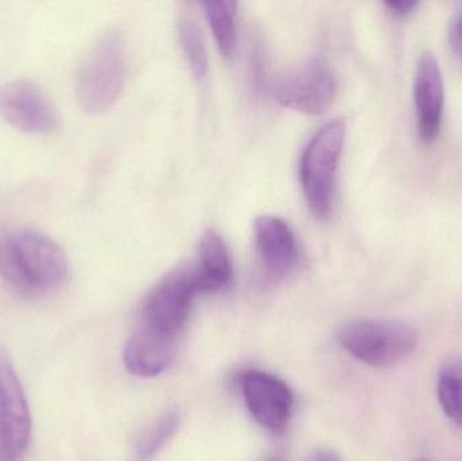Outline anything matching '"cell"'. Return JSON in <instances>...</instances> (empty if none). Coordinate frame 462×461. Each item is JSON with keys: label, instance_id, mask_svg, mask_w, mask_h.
<instances>
[{"label": "cell", "instance_id": "cell-7", "mask_svg": "<svg viewBox=\"0 0 462 461\" xmlns=\"http://www.w3.org/2000/svg\"><path fill=\"white\" fill-rule=\"evenodd\" d=\"M334 73L322 59L307 60L277 83L276 99L285 107L310 115L325 113L336 97Z\"/></svg>", "mask_w": 462, "mask_h": 461}, {"label": "cell", "instance_id": "cell-14", "mask_svg": "<svg viewBox=\"0 0 462 461\" xmlns=\"http://www.w3.org/2000/svg\"><path fill=\"white\" fill-rule=\"evenodd\" d=\"M206 19L213 30L217 45L225 57H231L236 45V3L231 0L202 3Z\"/></svg>", "mask_w": 462, "mask_h": 461}, {"label": "cell", "instance_id": "cell-11", "mask_svg": "<svg viewBox=\"0 0 462 461\" xmlns=\"http://www.w3.org/2000/svg\"><path fill=\"white\" fill-rule=\"evenodd\" d=\"M418 130L426 143H430L441 129L444 111V81L434 54L425 53L417 65L414 81Z\"/></svg>", "mask_w": 462, "mask_h": 461}, {"label": "cell", "instance_id": "cell-17", "mask_svg": "<svg viewBox=\"0 0 462 461\" xmlns=\"http://www.w3.org/2000/svg\"><path fill=\"white\" fill-rule=\"evenodd\" d=\"M179 425H180V416L176 411H171V413H167L162 419L157 420L146 432H143V435L138 440V455L141 457H145V459L153 456L175 435Z\"/></svg>", "mask_w": 462, "mask_h": 461}, {"label": "cell", "instance_id": "cell-16", "mask_svg": "<svg viewBox=\"0 0 462 461\" xmlns=\"http://www.w3.org/2000/svg\"><path fill=\"white\" fill-rule=\"evenodd\" d=\"M439 400L448 419L462 427V362L445 365L439 373Z\"/></svg>", "mask_w": 462, "mask_h": 461}, {"label": "cell", "instance_id": "cell-20", "mask_svg": "<svg viewBox=\"0 0 462 461\" xmlns=\"http://www.w3.org/2000/svg\"><path fill=\"white\" fill-rule=\"evenodd\" d=\"M452 32H460L462 34V10L456 16L455 21H453Z\"/></svg>", "mask_w": 462, "mask_h": 461}, {"label": "cell", "instance_id": "cell-4", "mask_svg": "<svg viewBox=\"0 0 462 461\" xmlns=\"http://www.w3.org/2000/svg\"><path fill=\"white\" fill-rule=\"evenodd\" d=\"M339 343L364 364L390 367L415 351L418 335L404 322L357 319L342 327Z\"/></svg>", "mask_w": 462, "mask_h": 461}, {"label": "cell", "instance_id": "cell-1", "mask_svg": "<svg viewBox=\"0 0 462 461\" xmlns=\"http://www.w3.org/2000/svg\"><path fill=\"white\" fill-rule=\"evenodd\" d=\"M68 272L67 254L42 233L13 229L0 237V276L19 294H51L64 284Z\"/></svg>", "mask_w": 462, "mask_h": 461}, {"label": "cell", "instance_id": "cell-9", "mask_svg": "<svg viewBox=\"0 0 462 461\" xmlns=\"http://www.w3.org/2000/svg\"><path fill=\"white\" fill-rule=\"evenodd\" d=\"M241 387L255 421L269 432H282L293 409V394L288 384L271 373L247 371L242 376Z\"/></svg>", "mask_w": 462, "mask_h": 461}, {"label": "cell", "instance_id": "cell-8", "mask_svg": "<svg viewBox=\"0 0 462 461\" xmlns=\"http://www.w3.org/2000/svg\"><path fill=\"white\" fill-rule=\"evenodd\" d=\"M0 114L16 129L35 134L53 132L59 124L45 92L27 80L13 81L0 89Z\"/></svg>", "mask_w": 462, "mask_h": 461}, {"label": "cell", "instance_id": "cell-13", "mask_svg": "<svg viewBox=\"0 0 462 461\" xmlns=\"http://www.w3.org/2000/svg\"><path fill=\"white\" fill-rule=\"evenodd\" d=\"M200 292L226 289L233 278L229 249L221 235L208 230L199 244V257L195 264Z\"/></svg>", "mask_w": 462, "mask_h": 461}, {"label": "cell", "instance_id": "cell-2", "mask_svg": "<svg viewBox=\"0 0 462 461\" xmlns=\"http://www.w3.org/2000/svg\"><path fill=\"white\" fill-rule=\"evenodd\" d=\"M126 78V49L121 30L102 35L81 60L76 72V95L87 113L99 114L116 105Z\"/></svg>", "mask_w": 462, "mask_h": 461}, {"label": "cell", "instance_id": "cell-12", "mask_svg": "<svg viewBox=\"0 0 462 461\" xmlns=\"http://www.w3.org/2000/svg\"><path fill=\"white\" fill-rule=\"evenodd\" d=\"M175 351L176 340L138 327L125 346L124 362L133 375L152 378L167 370Z\"/></svg>", "mask_w": 462, "mask_h": 461}, {"label": "cell", "instance_id": "cell-10", "mask_svg": "<svg viewBox=\"0 0 462 461\" xmlns=\"http://www.w3.org/2000/svg\"><path fill=\"white\" fill-rule=\"evenodd\" d=\"M255 254L266 278L282 279L298 262V244L287 222L261 216L254 222Z\"/></svg>", "mask_w": 462, "mask_h": 461}, {"label": "cell", "instance_id": "cell-6", "mask_svg": "<svg viewBox=\"0 0 462 461\" xmlns=\"http://www.w3.org/2000/svg\"><path fill=\"white\" fill-rule=\"evenodd\" d=\"M32 417L23 387L7 352L0 349V461H22L29 448Z\"/></svg>", "mask_w": 462, "mask_h": 461}, {"label": "cell", "instance_id": "cell-19", "mask_svg": "<svg viewBox=\"0 0 462 461\" xmlns=\"http://www.w3.org/2000/svg\"><path fill=\"white\" fill-rule=\"evenodd\" d=\"M304 461H339L338 457L334 456L330 452H315V454L310 455Z\"/></svg>", "mask_w": 462, "mask_h": 461}, {"label": "cell", "instance_id": "cell-15", "mask_svg": "<svg viewBox=\"0 0 462 461\" xmlns=\"http://www.w3.org/2000/svg\"><path fill=\"white\" fill-rule=\"evenodd\" d=\"M179 37L191 72L198 80H202L208 73V51L202 30L191 14H183L179 19Z\"/></svg>", "mask_w": 462, "mask_h": 461}, {"label": "cell", "instance_id": "cell-3", "mask_svg": "<svg viewBox=\"0 0 462 461\" xmlns=\"http://www.w3.org/2000/svg\"><path fill=\"white\" fill-rule=\"evenodd\" d=\"M346 126L341 119L326 124L304 149L300 160V183L310 211L328 221L334 210L337 171L344 149Z\"/></svg>", "mask_w": 462, "mask_h": 461}, {"label": "cell", "instance_id": "cell-21", "mask_svg": "<svg viewBox=\"0 0 462 461\" xmlns=\"http://www.w3.org/2000/svg\"><path fill=\"white\" fill-rule=\"evenodd\" d=\"M415 461H430V460H428V459H418V460H415Z\"/></svg>", "mask_w": 462, "mask_h": 461}, {"label": "cell", "instance_id": "cell-18", "mask_svg": "<svg viewBox=\"0 0 462 461\" xmlns=\"http://www.w3.org/2000/svg\"><path fill=\"white\" fill-rule=\"evenodd\" d=\"M391 13L396 14V15H407L411 13L418 5V2L415 0H393V2L385 3Z\"/></svg>", "mask_w": 462, "mask_h": 461}, {"label": "cell", "instance_id": "cell-5", "mask_svg": "<svg viewBox=\"0 0 462 461\" xmlns=\"http://www.w3.org/2000/svg\"><path fill=\"white\" fill-rule=\"evenodd\" d=\"M200 294L195 264H184L165 275L145 298L141 327L176 340L189 319L192 300Z\"/></svg>", "mask_w": 462, "mask_h": 461}]
</instances>
